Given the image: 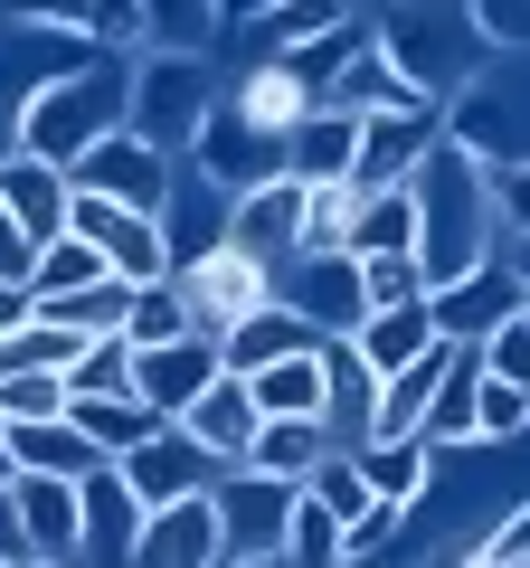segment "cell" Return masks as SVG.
I'll return each instance as SVG.
<instances>
[{"instance_id":"1","label":"cell","mask_w":530,"mask_h":568,"mask_svg":"<svg viewBox=\"0 0 530 568\" xmlns=\"http://www.w3.org/2000/svg\"><path fill=\"white\" fill-rule=\"evenodd\" d=\"M408 200H417V275H427V294L502 256V227H492L483 162H465V152H446V142H436L427 162H417Z\"/></svg>"},{"instance_id":"2","label":"cell","mask_w":530,"mask_h":568,"mask_svg":"<svg viewBox=\"0 0 530 568\" xmlns=\"http://www.w3.org/2000/svg\"><path fill=\"white\" fill-rule=\"evenodd\" d=\"M123 104H133V58H95L77 77H48L10 104V152H39V162H77L104 133H123Z\"/></svg>"},{"instance_id":"3","label":"cell","mask_w":530,"mask_h":568,"mask_svg":"<svg viewBox=\"0 0 530 568\" xmlns=\"http://www.w3.org/2000/svg\"><path fill=\"white\" fill-rule=\"evenodd\" d=\"M369 39H379V58L398 67L417 95H436V104H446L465 77H483V39H473L465 0H398V10H379Z\"/></svg>"},{"instance_id":"4","label":"cell","mask_w":530,"mask_h":568,"mask_svg":"<svg viewBox=\"0 0 530 568\" xmlns=\"http://www.w3.org/2000/svg\"><path fill=\"white\" fill-rule=\"evenodd\" d=\"M208 104H218V67H208V58L143 48V58H133V104H123V133H143L152 152H171V162H181L190 133L208 123Z\"/></svg>"},{"instance_id":"5","label":"cell","mask_w":530,"mask_h":568,"mask_svg":"<svg viewBox=\"0 0 530 568\" xmlns=\"http://www.w3.org/2000/svg\"><path fill=\"white\" fill-rule=\"evenodd\" d=\"M294 493H304V484H285V474L227 465L218 484H208V503H218V568H246V559H285Z\"/></svg>"},{"instance_id":"6","label":"cell","mask_w":530,"mask_h":568,"mask_svg":"<svg viewBox=\"0 0 530 568\" xmlns=\"http://www.w3.org/2000/svg\"><path fill=\"white\" fill-rule=\"evenodd\" d=\"M190 171H200L208 190H227V200H246L256 181H275L285 171V133H256V123L227 104V85H218V104H208V123L190 133V152H181Z\"/></svg>"},{"instance_id":"7","label":"cell","mask_w":530,"mask_h":568,"mask_svg":"<svg viewBox=\"0 0 530 568\" xmlns=\"http://www.w3.org/2000/svg\"><path fill=\"white\" fill-rule=\"evenodd\" d=\"M265 294L285 313H304L323 342H350V332L369 323V294H360V256H294L265 275Z\"/></svg>"},{"instance_id":"8","label":"cell","mask_w":530,"mask_h":568,"mask_svg":"<svg viewBox=\"0 0 530 568\" xmlns=\"http://www.w3.org/2000/svg\"><path fill=\"white\" fill-rule=\"evenodd\" d=\"M67 237L95 246V256L114 265V284H162V275H171L162 219H143V209H114V200H95V190H77V200H67Z\"/></svg>"},{"instance_id":"9","label":"cell","mask_w":530,"mask_h":568,"mask_svg":"<svg viewBox=\"0 0 530 568\" xmlns=\"http://www.w3.org/2000/svg\"><path fill=\"white\" fill-rule=\"evenodd\" d=\"M171 152H152L143 133H104L95 152H77L67 162V181L77 190H95V200H114V209H143V219H162V200H171Z\"/></svg>"},{"instance_id":"10","label":"cell","mask_w":530,"mask_h":568,"mask_svg":"<svg viewBox=\"0 0 530 568\" xmlns=\"http://www.w3.org/2000/svg\"><path fill=\"white\" fill-rule=\"evenodd\" d=\"M427 152H436V104H379V114H360L350 190H408Z\"/></svg>"},{"instance_id":"11","label":"cell","mask_w":530,"mask_h":568,"mask_svg":"<svg viewBox=\"0 0 530 568\" xmlns=\"http://www.w3.org/2000/svg\"><path fill=\"white\" fill-rule=\"evenodd\" d=\"M294 237H304V181L294 171H275V181H256L246 200H227V256L246 265H294Z\"/></svg>"},{"instance_id":"12","label":"cell","mask_w":530,"mask_h":568,"mask_svg":"<svg viewBox=\"0 0 530 568\" xmlns=\"http://www.w3.org/2000/svg\"><path fill=\"white\" fill-rule=\"evenodd\" d=\"M143 540V503L123 484V465H95L77 484V568H123Z\"/></svg>"},{"instance_id":"13","label":"cell","mask_w":530,"mask_h":568,"mask_svg":"<svg viewBox=\"0 0 530 568\" xmlns=\"http://www.w3.org/2000/svg\"><path fill=\"white\" fill-rule=\"evenodd\" d=\"M123 484H133V503L162 511V503H190V493L218 484V465H208V446L190 436V426H152L143 446L123 455Z\"/></svg>"},{"instance_id":"14","label":"cell","mask_w":530,"mask_h":568,"mask_svg":"<svg viewBox=\"0 0 530 568\" xmlns=\"http://www.w3.org/2000/svg\"><path fill=\"white\" fill-rule=\"evenodd\" d=\"M171 284H181V304H190V332H208V342L265 304V265L227 256V246H218V256H200V265H181Z\"/></svg>"},{"instance_id":"15","label":"cell","mask_w":530,"mask_h":568,"mask_svg":"<svg viewBox=\"0 0 530 568\" xmlns=\"http://www.w3.org/2000/svg\"><path fill=\"white\" fill-rule=\"evenodd\" d=\"M218 369H227V361H218V342H208V332H181V342L133 351V398H143L152 417H181V407L200 398Z\"/></svg>"},{"instance_id":"16","label":"cell","mask_w":530,"mask_h":568,"mask_svg":"<svg viewBox=\"0 0 530 568\" xmlns=\"http://www.w3.org/2000/svg\"><path fill=\"white\" fill-rule=\"evenodd\" d=\"M171 426H190V436L208 446V465L227 474V465H246V455H256V426H265V417H256V388H246L237 369H218V379H208Z\"/></svg>"},{"instance_id":"17","label":"cell","mask_w":530,"mask_h":568,"mask_svg":"<svg viewBox=\"0 0 530 568\" xmlns=\"http://www.w3.org/2000/svg\"><path fill=\"white\" fill-rule=\"evenodd\" d=\"M521 304H530V294L502 275V265H473V275H455V284H436V294H427V313H436L446 342H492Z\"/></svg>"},{"instance_id":"18","label":"cell","mask_w":530,"mask_h":568,"mask_svg":"<svg viewBox=\"0 0 530 568\" xmlns=\"http://www.w3.org/2000/svg\"><path fill=\"white\" fill-rule=\"evenodd\" d=\"M67 200H77V181H67L58 162H39V152H0V209L20 219L29 246L67 237Z\"/></svg>"},{"instance_id":"19","label":"cell","mask_w":530,"mask_h":568,"mask_svg":"<svg viewBox=\"0 0 530 568\" xmlns=\"http://www.w3.org/2000/svg\"><path fill=\"white\" fill-rule=\"evenodd\" d=\"M162 246H171V275L227 246V190H208L190 162L171 171V200H162Z\"/></svg>"},{"instance_id":"20","label":"cell","mask_w":530,"mask_h":568,"mask_svg":"<svg viewBox=\"0 0 530 568\" xmlns=\"http://www.w3.org/2000/svg\"><path fill=\"white\" fill-rule=\"evenodd\" d=\"M369 417H379V369H369L350 342H323V426H332V446L360 455Z\"/></svg>"},{"instance_id":"21","label":"cell","mask_w":530,"mask_h":568,"mask_svg":"<svg viewBox=\"0 0 530 568\" xmlns=\"http://www.w3.org/2000/svg\"><path fill=\"white\" fill-rule=\"evenodd\" d=\"M473 388H483V351H473V342H446L436 398H427V417H417V436H427L436 455H473Z\"/></svg>"},{"instance_id":"22","label":"cell","mask_w":530,"mask_h":568,"mask_svg":"<svg viewBox=\"0 0 530 568\" xmlns=\"http://www.w3.org/2000/svg\"><path fill=\"white\" fill-rule=\"evenodd\" d=\"M350 465H360V484L379 493V503H398V511H417L436 493V474H446V455L427 446V436H369L360 455H350Z\"/></svg>"},{"instance_id":"23","label":"cell","mask_w":530,"mask_h":568,"mask_svg":"<svg viewBox=\"0 0 530 568\" xmlns=\"http://www.w3.org/2000/svg\"><path fill=\"white\" fill-rule=\"evenodd\" d=\"M350 152H360V114H342V104H304L285 123V171L294 181H350Z\"/></svg>"},{"instance_id":"24","label":"cell","mask_w":530,"mask_h":568,"mask_svg":"<svg viewBox=\"0 0 530 568\" xmlns=\"http://www.w3.org/2000/svg\"><path fill=\"white\" fill-rule=\"evenodd\" d=\"M313 342H323V332H313L304 313H285L275 294H265V304L246 313V323H227V332H218V361L246 379V369H265V361H294V351H313Z\"/></svg>"},{"instance_id":"25","label":"cell","mask_w":530,"mask_h":568,"mask_svg":"<svg viewBox=\"0 0 530 568\" xmlns=\"http://www.w3.org/2000/svg\"><path fill=\"white\" fill-rule=\"evenodd\" d=\"M10 503H20L29 559H77V484H58V474H20Z\"/></svg>"},{"instance_id":"26","label":"cell","mask_w":530,"mask_h":568,"mask_svg":"<svg viewBox=\"0 0 530 568\" xmlns=\"http://www.w3.org/2000/svg\"><path fill=\"white\" fill-rule=\"evenodd\" d=\"M0 436H10V465H20V474H58V484H85V474L104 465V455L85 446L67 417H29V426H0Z\"/></svg>"},{"instance_id":"27","label":"cell","mask_w":530,"mask_h":568,"mask_svg":"<svg viewBox=\"0 0 530 568\" xmlns=\"http://www.w3.org/2000/svg\"><path fill=\"white\" fill-rule=\"evenodd\" d=\"M436 342H446V332H436V313H427V304H388V313H369V323L350 332V351H360L379 379H388V369H408V361H427Z\"/></svg>"},{"instance_id":"28","label":"cell","mask_w":530,"mask_h":568,"mask_svg":"<svg viewBox=\"0 0 530 568\" xmlns=\"http://www.w3.org/2000/svg\"><path fill=\"white\" fill-rule=\"evenodd\" d=\"M67 426H77V436L104 455V465H123V455L143 446L152 426H171V417H152L143 398H67Z\"/></svg>"},{"instance_id":"29","label":"cell","mask_w":530,"mask_h":568,"mask_svg":"<svg viewBox=\"0 0 530 568\" xmlns=\"http://www.w3.org/2000/svg\"><path fill=\"white\" fill-rule=\"evenodd\" d=\"M246 388H256V417H323V342L294 351V361L246 369Z\"/></svg>"},{"instance_id":"30","label":"cell","mask_w":530,"mask_h":568,"mask_svg":"<svg viewBox=\"0 0 530 568\" xmlns=\"http://www.w3.org/2000/svg\"><path fill=\"white\" fill-rule=\"evenodd\" d=\"M323 455H342L323 417H265V426H256V455H246V465H256V474H285V484H304Z\"/></svg>"},{"instance_id":"31","label":"cell","mask_w":530,"mask_h":568,"mask_svg":"<svg viewBox=\"0 0 530 568\" xmlns=\"http://www.w3.org/2000/svg\"><path fill=\"white\" fill-rule=\"evenodd\" d=\"M342 246H350V256H398V246H417V200H408V190H360Z\"/></svg>"},{"instance_id":"32","label":"cell","mask_w":530,"mask_h":568,"mask_svg":"<svg viewBox=\"0 0 530 568\" xmlns=\"http://www.w3.org/2000/svg\"><path fill=\"white\" fill-rule=\"evenodd\" d=\"M342 20H350L342 0H285V10H265L256 29H237V39L256 48V58H246V67H265V58H285V48H304V39H323V29H342Z\"/></svg>"},{"instance_id":"33","label":"cell","mask_w":530,"mask_h":568,"mask_svg":"<svg viewBox=\"0 0 530 568\" xmlns=\"http://www.w3.org/2000/svg\"><path fill=\"white\" fill-rule=\"evenodd\" d=\"M104 275H114V265L85 237H48L39 265H29V304H67V294H85V284H104Z\"/></svg>"},{"instance_id":"34","label":"cell","mask_w":530,"mask_h":568,"mask_svg":"<svg viewBox=\"0 0 530 568\" xmlns=\"http://www.w3.org/2000/svg\"><path fill=\"white\" fill-rule=\"evenodd\" d=\"M350 209H360V190L350 181H304V237H294V256H350Z\"/></svg>"},{"instance_id":"35","label":"cell","mask_w":530,"mask_h":568,"mask_svg":"<svg viewBox=\"0 0 530 568\" xmlns=\"http://www.w3.org/2000/svg\"><path fill=\"white\" fill-rule=\"evenodd\" d=\"M67 398H133V342H123V332H95V342L67 361Z\"/></svg>"},{"instance_id":"36","label":"cell","mask_w":530,"mask_h":568,"mask_svg":"<svg viewBox=\"0 0 530 568\" xmlns=\"http://www.w3.org/2000/svg\"><path fill=\"white\" fill-rule=\"evenodd\" d=\"M143 20H152V48H171V58L218 48V0H143Z\"/></svg>"},{"instance_id":"37","label":"cell","mask_w":530,"mask_h":568,"mask_svg":"<svg viewBox=\"0 0 530 568\" xmlns=\"http://www.w3.org/2000/svg\"><path fill=\"white\" fill-rule=\"evenodd\" d=\"M227 104H237V114L256 123V133H285V123L304 114V85H294L285 67H246V77L227 85Z\"/></svg>"},{"instance_id":"38","label":"cell","mask_w":530,"mask_h":568,"mask_svg":"<svg viewBox=\"0 0 530 568\" xmlns=\"http://www.w3.org/2000/svg\"><path fill=\"white\" fill-rule=\"evenodd\" d=\"M285 568H342V511L294 493V521H285Z\"/></svg>"},{"instance_id":"39","label":"cell","mask_w":530,"mask_h":568,"mask_svg":"<svg viewBox=\"0 0 530 568\" xmlns=\"http://www.w3.org/2000/svg\"><path fill=\"white\" fill-rule=\"evenodd\" d=\"M190 332V304H181V284H133V304H123V342L133 351H152V342H181Z\"/></svg>"},{"instance_id":"40","label":"cell","mask_w":530,"mask_h":568,"mask_svg":"<svg viewBox=\"0 0 530 568\" xmlns=\"http://www.w3.org/2000/svg\"><path fill=\"white\" fill-rule=\"evenodd\" d=\"M85 48H95V58H143L152 48L143 0H85Z\"/></svg>"},{"instance_id":"41","label":"cell","mask_w":530,"mask_h":568,"mask_svg":"<svg viewBox=\"0 0 530 568\" xmlns=\"http://www.w3.org/2000/svg\"><path fill=\"white\" fill-rule=\"evenodd\" d=\"M123 304H133V284L104 275V284H85V294H67V304H39V313H48V323H67L77 342H95V332H123Z\"/></svg>"},{"instance_id":"42","label":"cell","mask_w":530,"mask_h":568,"mask_svg":"<svg viewBox=\"0 0 530 568\" xmlns=\"http://www.w3.org/2000/svg\"><path fill=\"white\" fill-rule=\"evenodd\" d=\"M521 436H530V388L483 379L473 388V446H521Z\"/></svg>"},{"instance_id":"43","label":"cell","mask_w":530,"mask_h":568,"mask_svg":"<svg viewBox=\"0 0 530 568\" xmlns=\"http://www.w3.org/2000/svg\"><path fill=\"white\" fill-rule=\"evenodd\" d=\"M360 294H369V313H388V304H427L417 246H398V256H360Z\"/></svg>"},{"instance_id":"44","label":"cell","mask_w":530,"mask_h":568,"mask_svg":"<svg viewBox=\"0 0 530 568\" xmlns=\"http://www.w3.org/2000/svg\"><path fill=\"white\" fill-rule=\"evenodd\" d=\"M483 58H530V0H465Z\"/></svg>"},{"instance_id":"45","label":"cell","mask_w":530,"mask_h":568,"mask_svg":"<svg viewBox=\"0 0 530 568\" xmlns=\"http://www.w3.org/2000/svg\"><path fill=\"white\" fill-rule=\"evenodd\" d=\"M29 417H67V379H58V369L0 379V426H29Z\"/></svg>"},{"instance_id":"46","label":"cell","mask_w":530,"mask_h":568,"mask_svg":"<svg viewBox=\"0 0 530 568\" xmlns=\"http://www.w3.org/2000/svg\"><path fill=\"white\" fill-rule=\"evenodd\" d=\"M304 493H313V503H332L342 521H350V511H369V503H379V493L360 484V465H350V455H323V465L304 474Z\"/></svg>"},{"instance_id":"47","label":"cell","mask_w":530,"mask_h":568,"mask_svg":"<svg viewBox=\"0 0 530 568\" xmlns=\"http://www.w3.org/2000/svg\"><path fill=\"white\" fill-rule=\"evenodd\" d=\"M483 190H492V227H502V237H530V162L483 171Z\"/></svg>"},{"instance_id":"48","label":"cell","mask_w":530,"mask_h":568,"mask_svg":"<svg viewBox=\"0 0 530 568\" xmlns=\"http://www.w3.org/2000/svg\"><path fill=\"white\" fill-rule=\"evenodd\" d=\"M483 351V379H511V388H530V323L521 313H511L502 332H492V342H473Z\"/></svg>"},{"instance_id":"49","label":"cell","mask_w":530,"mask_h":568,"mask_svg":"<svg viewBox=\"0 0 530 568\" xmlns=\"http://www.w3.org/2000/svg\"><path fill=\"white\" fill-rule=\"evenodd\" d=\"M20 29H85V0H0Z\"/></svg>"},{"instance_id":"50","label":"cell","mask_w":530,"mask_h":568,"mask_svg":"<svg viewBox=\"0 0 530 568\" xmlns=\"http://www.w3.org/2000/svg\"><path fill=\"white\" fill-rule=\"evenodd\" d=\"M29 265H39V246L20 237V219L0 209V284H29Z\"/></svg>"},{"instance_id":"51","label":"cell","mask_w":530,"mask_h":568,"mask_svg":"<svg viewBox=\"0 0 530 568\" xmlns=\"http://www.w3.org/2000/svg\"><path fill=\"white\" fill-rule=\"evenodd\" d=\"M265 10H285V0H218V39H237V29H256Z\"/></svg>"},{"instance_id":"52","label":"cell","mask_w":530,"mask_h":568,"mask_svg":"<svg viewBox=\"0 0 530 568\" xmlns=\"http://www.w3.org/2000/svg\"><path fill=\"white\" fill-rule=\"evenodd\" d=\"M0 559H29V530H20V503H10V484H0Z\"/></svg>"},{"instance_id":"53","label":"cell","mask_w":530,"mask_h":568,"mask_svg":"<svg viewBox=\"0 0 530 568\" xmlns=\"http://www.w3.org/2000/svg\"><path fill=\"white\" fill-rule=\"evenodd\" d=\"M492 265H502V275L530 294V237H502V256H492Z\"/></svg>"},{"instance_id":"54","label":"cell","mask_w":530,"mask_h":568,"mask_svg":"<svg viewBox=\"0 0 530 568\" xmlns=\"http://www.w3.org/2000/svg\"><path fill=\"white\" fill-rule=\"evenodd\" d=\"M29 313H39V304H29V284H0V332H20Z\"/></svg>"},{"instance_id":"55","label":"cell","mask_w":530,"mask_h":568,"mask_svg":"<svg viewBox=\"0 0 530 568\" xmlns=\"http://www.w3.org/2000/svg\"><path fill=\"white\" fill-rule=\"evenodd\" d=\"M0 484H20V465H10V436H0Z\"/></svg>"},{"instance_id":"56","label":"cell","mask_w":530,"mask_h":568,"mask_svg":"<svg viewBox=\"0 0 530 568\" xmlns=\"http://www.w3.org/2000/svg\"><path fill=\"white\" fill-rule=\"evenodd\" d=\"M29 568H77V559H29Z\"/></svg>"},{"instance_id":"57","label":"cell","mask_w":530,"mask_h":568,"mask_svg":"<svg viewBox=\"0 0 530 568\" xmlns=\"http://www.w3.org/2000/svg\"><path fill=\"white\" fill-rule=\"evenodd\" d=\"M0 568H29V559H0Z\"/></svg>"},{"instance_id":"58","label":"cell","mask_w":530,"mask_h":568,"mask_svg":"<svg viewBox=\"0 0 530 568\" xmlns=\"http://www.w3.org/2000/svg\"><path fill=\"white\" fill-rule=\"evenodd\" d=\"M379 10H398V0H379Z\"/></svg>"},{"instance_id":"59","label":"cell","mask_w":530,"mask_h":568,"mask_svg":"<svg viewBox=\"0 0 530 568\" xmlns=\"http://www.w3.org/2000/svg\"><path fill=\"white\" fill-rule=\"evenodd\" d=\"M521 323H530V304H521Z\"/></svg>"}]
</instances>
